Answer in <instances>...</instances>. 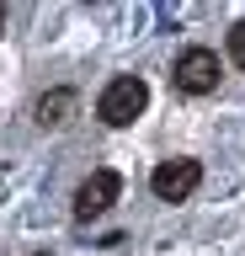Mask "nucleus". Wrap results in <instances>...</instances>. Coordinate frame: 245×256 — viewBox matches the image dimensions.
I'll use <instances>...</instances> for the list:
<instances>
[{
	"instance_id": "423d86ee",
	"label": "nucleus",
	"mask_w": 245,
	"mask_h": 256,
	"mask_svg": "<svg viewBox=\"0 0 245 256\" xmlns=\"http://www.w3.org/2000/svg\"><path fill=\"white\" fill-rule=\"evenodd\" d=\"M229 64H240V70H245V22L229 27Z\"/></svg>"
},
{
	"instance_id": "0eeeda50",
	"label": "nucleus",
	"mask_w": 245,
	"mask_h": 256,
	"mask_svg": "<svg viewBox=\"0 0 245 256\" xmlns=\"http://www.w3.org/2000/svg\"><path fill=\"white\" fill-rule=\"evenodd\" d=\"M0 32H5V11H0Z\"/></svg>"
},
{
	"instance_id": "20e7f679",
	"label": "nucleus",
	"mask_w": 245,
	"mask_h": 256,
	"mask_svg": "<svg viewBox=\"0 0 245 256\" xmlns=\"http://www.w3.org/2000/svg\"><path fill=\"white\" fill-rule=\"evenodd\" d=\"M176 86L192 91V96L213 91V86H219V54H213V48H187L176 59Z\"/></svg>"
},
{
	"instance_id": "f257e3e1",
	"label": "nucleus",
	"mask_w": 245,
	"mask_h": 256,
	"mask_svg": "<svg viewBox=\"0 0 245 256\" xmlns=\"http://www.w3.org/2000/svg\"><path fill=\"white\" fill-rule=\"evenodd\" d=\"M144 102H149V86L139 75H117L107 91H101V102H96V118L101 123H112V128H123V123H133L139 112H144Z\"/></svg>"
},
{
	"instance_id": "f03ea898",
	"label": "nucleus",
	"mask_w": 245,
	"mask_h": 256,
	"mask_svg": "<svg viewBox=\"0 0 245 256\" xmlns=\"http://www.w3.org/2000/svg\"><path fill=\"white\" fill-rule=\"evenodd\" d=\"M197 182H203V166H197V160H160V166L149 171V192H155V198H165V203L192 198Z\"/></svg>"
},
{
	"instance_id": "39448f33",
	"label": "nucleus",
	"mask_w": 245,
	"mask_h": 256,
	"mask_svg": "<svg viewBox=\"0 0 245 256\" xmlns=\"http://www.w3.org/2000/svg\"><path fill=\"white\" fill-rule=\"evenodd\" d=\"M69 107H75V91L59 86V91H48L43 102H37V123H43V128H59V123L69 118Z\"/></svg>"
},
{
	"instance_id": "7ed1b4c3",
	"label": "nucleus",
	"mask_w": 245,
	"mask_h": 256,
	"mask_svg": "<svg viewBox=\"0 0 245 256\" xmlns=\"http://www.w3.org/2000/svg\"><path fill=\"white\" fill-rule=\"evenodd\" d=\"M117 192H123V176L117 171H107V166L91 171L80 187H75V219H101V214L117 203Z\"/></svg>"
},
{
	"instance_id": "6e6552de",
	"label": "nucleus",
	"mask_w": 245,
	"mask_h": 256,
	"mask_svg": "<svg viewBox=\"0 0 245 256\" xmlns=\"http://www.w3.org/2000/svg\"><path fill=\"white\" fill-rule=\"evenodd\" d=\"M37 256H48V251H37Z\"/></svg>"
}]
</instances>
